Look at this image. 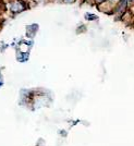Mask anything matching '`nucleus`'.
Returning a JSON list of instances; mask_svg holds the SVG:
<instances>
[{"label":"nucleus","mask_w":134,"mask_h":146,"mask_svg":"<svg viewBox=\"0 0 134 146\" xmlns=\"http://www.w3.org/2000/svg\"><path fill=\"white\" fill-rule=\"evenodd\" d=\"M62 2H64V3H68V5H71V3H74V2H76V0H62Z\"/></svg>","instance_id":"nucleus-6"},{"label":"nucleus","mask_w":134,"mask_h":146,"mask_svg":"<svg viewBox=\"0 0 134 146\" xmlns=\"http://www.w3.org/2000/svg\"><path fill=\"white\" fill-rule=\"evenodd\" d=\"M129 7H130V1L129 0H120L116 5V7H115L112 14L116 17V19H120L121 20L123 14L129 10Z\"/></svg>","instance_id":"nucleus-2"},{"label":"nucleus","mask_w":134,"mask_h":146,"mask_svg":"<svg viewBox=\"0 0 134 146\" xmlns=\"http://www.w3.org/2000/svg\"><path fill=\"white\" fill-rule=\"evenodd\" d=\"M104 1H106V0H94V3L97 6V5H99V3H101V2H104Z\"/></svg>","instance_id":"nucleus-7"},{"label":"nucleus","mask_w":134,"mask_h":146,"mask_svg":"<svg viewBox=\"0 0 134 146\" xmlns=\"http://www.w3.org/2000/svg\"><path fill=\"white\" fill-rule=\"evenodd\" d=\"M109 1V3L111 5V6L113 7V9H115V7H116V5L120 1V0H108Z\"/></svg>","instance_id":"nucleus-5"},{"label":"nucleus","mask_w":134,"mask_h":146,"mask_svg":"<svg viewBox=\"0 0 134 146\" xmlns=\"http://www.w3.org/2000/svg\"><path fill=\"white\" fill-rule=\"evenodd\" d=\"M37 31H38V24H31L26 27V34L27 36L34 37Z\"/></svg>","instance_id":"nucleus-3"},{"label":"nucleus","mask_w":134,"mask_h":146,"mask_svg":"<svg viewBox=\"0 0 134 146\" xmlns=\"http://www.w3.org/2000/svg\"><path fill=\"white\" fill-rule=\"evenodd\" d=\"M84 18H85L86 21H96V20H98V17L96 14H93V13L90 12H86L84 14Z\"/></svg>","instance_id":"nucleus-4"},{"label":"nucleus","mask_w":134,"mask_h":146,"mask_svg":"<svg viewBox=\"0 0 134 146\" xmlns=\"http://www.w3.org/2000/svg\"><path fill=\"white\" fill-rule=\"evenodd\" d=\"M29 6L26 5V1L24 0H12L9 3V10L12 14H19V13L24 12L27 10Z\"/></svg>","instance_id":"nucleus-1"},{"label":"nucleus","mask_w":134,"mask_h":146,"mask_svg":"<svg viewBox=\"0 0 134 146\" xmlns=\"http://www.w3.org/2000/svg\"><path fill=\"white\" fill-rule=\"evenodd\" d=\"M130 1V3H134V0H129Z\"/></svg>","instance_id":"nucleus-8"}]
</instances>
